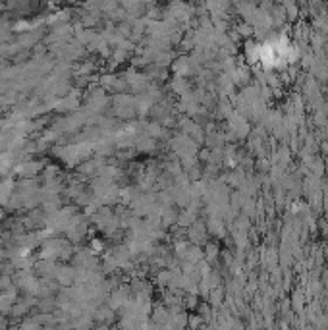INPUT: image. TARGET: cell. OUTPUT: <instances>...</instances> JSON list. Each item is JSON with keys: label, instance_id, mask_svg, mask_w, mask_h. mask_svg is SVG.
Segmentation results:
<instances>
[{"label": "cell", "instance_id": "cell-4", "mask_svg": "<svg viewBox=\"0 0 328 330\" xmlns=\"http://www.w3.org/2000/svg\"><path fill=\"white\" fill-rule=\"evenodd\" d=\"M10 286V278L8 276H2L0 278V288H8Z\"/></svg>", "mask_w": 328, "mask_h": 330}, {"label": "cell", "instance_id": "cell-1", "mask_svg": "<svg viewBox=\"0 0 328 330\" xmlns=\"http://www.w3.org/2000/svg\"><path fill=\"white\" fill-rule=\"evenodd\" d=\"M72 276H73V271H72V269H60V271H58V280H60L64 286L72 282Z\"/></svg>", "mask_w": 328, "mask_h": 330}, {"label": "cell", "instance_id": "cell-2", "mask_svg": "<svg viewBox=\"0 0 328 330\" xmlns=\"http://www.w3.org/2000/svg\"><path fill=\"white\" fill-rule=\"evenodd\" d=\"M21 330H41V329H39L37 321H35V319H31V321H25V323L21 325Z\"/></svg>", "mask_w": 328, "mask_h": 330}, {"label": "cell", "instance_id": "cell-3", "mask_svg": "<svg viewBox=\"0 0 328 330\" xmlns=\"http://www.w3.org/2000/svg\"><path fill=\"white\" fill-rule=\"evenodd\" d=\"M53 305H55V299H51V297H49V299H43V301L39 303V307H41L43 311H51Z\"/></svg>", "mask_w": 328, "mask_h": 330}]
</instances>
